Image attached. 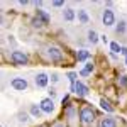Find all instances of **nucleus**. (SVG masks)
<instances>
[{
  "mask_svg": "<svg viewBox=\"0 0 127 127\" xmlns=\"http://www.w3.org/2000/svg\"><path fill=\"white\" fill-rule=\"evenodd\" d=\"M126 64H127V58H126Z\"/></svg>",
  "mask_w": 127,
  "mask_h": 127,
  "instance_id": "obj_30",
  "label": "nucleus"
},
{
  "mask_svg": "<svg viewBox=\"0 0 127 127\" xmlns=\"http://www.w3.org/2000/svg\"><path fill=\"white\" fill-rule=\"evenodd\" d=\"M100 127H117L115 117H105L100 120Z\"/></svg>",
  "mask_w": 127,
  "mask_h": 127,
  "instance_id": "obj_9",
  "label": "nucleus"
},
{
  "mask_svg": "<svg viewBox=\"0 0 127 127\" xmlns=\"http://www.w3.org/2000/svg\"><path fill=\"white\" fill-rule=\"evenodd\" d=\"M115 31L120 32V34H122V32H126V22H124V20H120V22L117 24V27H115Z\"/></svg>",
  "mask_w": 127,
  "mask_h": 127,
  "instance_id": "obj_20",
  "label": "nucleus"
},
{
  "mask_svg": "<svg viewBox=\"0 0 127 127\" xmlns=\"http://www.w3.org/2000/svg\"><path fill=\"white\" fill-rule=\"evenodd\" d=\"M63 19L68 20V22H71V20L75 19V10L73 9H64L63 10Z\"/></svg>",
  "mask_w": 127,
  "mask_h": 127,
  "instance_id": "obj_11",
  "label": "nucleus"
},
{
  "mask_svg": "<svg viewBox=\"0 0 127 127\" xmlns=\"http://www.w3.org/2000/svg\"><path fill=\"white\" fill-rule=\"evenodd\" d=\"M66 115H68V117H69V119L73 117V107H71V105H69V107H68V108H66Z\"/></svg>",
  "mask_w": 127,
  "mask_h": 127,
  "instance_id": "obj_23",
  "label": "nucleus"
},
{
  "mask_svg": "<svg viewBox=\"0 0 127 127\" xmlns=\"http://www.w3.org/2000/svg\"><path fill=\"white\" fill-rule=\"evenodd\" d=\"M49 95H51V97H54V95H56V90H54V88H51V90H49ZM49 97V98H51Z\"/></svg>",
  "mask_w": 127,
  "mask_h": 127,
  "instance_id": "obj_28",
  "label": "nucleus"
},
{
  "mask_svg": "<svg viewBox=\"0 0 127 127\" xmlns=\"http://www.w3.org/2000/svg\"><path fill=\"white\" fill-rule=\"evenodd\" d=\"M71 92H75L78 97H85V95L88 93V87H87V85H83L81 81H76V83L71 87Z\"/></svg>",
  "mask_w": 127,
  "mask_h": 127,
  "instance_id": "obj_6",
  "label": "nucleus"
},
{
  "mask_svg": "<svg viewBox=\"0 0 127 127\" xmlns=\"http://www.w3.org/2000/svg\"><path fill=\"white\" fill-rule=\"evenodd\" d=\"M68 78H69V81H71V87L76 83V75L75 73H68Z\"/></svg>",
  "mask_w": 127,
  "mask_h": 127,
  "instance_id": "obj_22",
  "label": "nucleus"
},
{
  "mask_svg": "<svg viewBox=\"0 0 127 127\" xmlns=\"http://www.w3.org/2000/svg\"><path fill=\"white\" fill-rule=\"evenodd\" d=\"M17 119H19L20 124H27V122H29V115H27L26 112H19V114H17Z\"/></svg>",
  "mask_w": 127,
  "mask_h": 127,
  "instance_id": "obj_17",
  "label": "nucleus"
},
{
  "mask_svg": "<svg viewBox=\"0 0 127 127\" xmlns=\"http://www.w3.org/2000/svg\"><path fill=\"white\" fill-rule=\"evenodd\" d=\"M32 26H34V27H42L44 24H42V22H41L37 17H34V19H32Z\"/></svg>",
  "mask_w": 127,
  "mask_h": 127,
  "instance_id": "obj_21",
  "label": "nucleus"
},
{
  "mask_svg": "<svg viewBox=\"0 0 127 127\" xmlns=\"http://www.w3.org/2000/svg\"><path fill=\"white\" fill-rule=\"evenodd\" d=\"M76 58H78V61H87L90 58V53H88L87 49H80L78 53H76Z\"/></svg>",
  "mask_w": 127,
  "mask_h": 127,
  "instance_id": "obj_12",
  "label": "nucleus"
},
{
  "mask_svg": "<svg viewBox=\"0 0 127 127\" xmlns=\"http://www.w3.org/2000/svg\"><path fill=\"white\" fill-rule=\"evenodd\" d=\"M120 83H122L124 87H127V75H126V76H122V78H120Z\"/></svg>",
  "mask_w": 127,
  "mask_h": 127,
  "instance_id": "obj_25",
  "label": "nucleus"
},
{
  "mask_svg": "<svg viewBox=\"0 0 127 127\" xmlns=\"http://www.w3.org/2000/svg\"><path fill=\"white\" fill-rule=\"evenodd\" d=\"M51 127H66V126H64L63 122H54V124H53Z\"/></svg>",
  "mask_w": 127,
  "mask_h": 127,
  "instance_id": "obj_26",
  "label": "nucleus"
},
{
  "mask_svg": "<svg viewBox=\"0 0 127 127\" xmlns=\"http://www.w3.org/2000/svg\"><path fill=\"white\" fill-rule=\"evenodd\" d=\"M46 58L53 63H58L63 59V51L58 48V46H48L46 48Z\"/></svg>",
  "mask_w": 127,
  "mask_h": 127,
  "instance_id": "obj_2",
  "label": "nucleus"
},
{
  "mask_svg": "<svg viewBox=\"0 0 127 127\" xmlns=\"http://www.w3.org/2000/svg\"><path fill=\"white\" fill-rule=\"evenodd\" d=\"M10 85H12L14 90H17V92H24V90L27 88V80H24V78H14L12 81H10Z\"/></svg>",
  "mask_w": 127,
  "mask_h": 127,
  "instance_id": "obj_5",
  "label": "nucleus"
},
{
  "mask_svg": "<svg viewBox=\"0 0 127 127\" xmlns=\"http://www.w3.org/2000/svg\"><path fill=\"white\" fill-rule=\"evenodd\" d=\"M48 81H49V76L46 73H39L37 76H36V87L37 88H44L48 87Z\"/></svg>",
  "mask_w": 127,
  "mask_h": 127,
  "instance_id": "obj_8",
  "label": "nucleus"
},
{
  "mask_svg": "<svg viewBox=\"0 0 127 127\" xmlns=\"http://www.w3.org/2000/svg\"><path fill=\"white\" fill-rule=\"evenodd\" d=\"M78 19L81 24H87L88 22V14L85 12V10H78Z\"/></svg>",
  "mask_w": 127,
  "mask_h": 127,
  "instance_id": "obj_18",
  "label": "nucleus"
},
{
  "mask_svg": "<svg viewBox=\"0 0 127 127\" xmlns=\"http://www.w3.org/2000/svg\"><path fill=\"white\" fill-rule=\"evenodd\" d=\"M41 114H42L41 105H31V115H34V117H41Z\"/></svg>",
  "mask_w": 127,
  "mask_h": 127,
  "instance_id": "obj_14",
  "label": "nucleus"
},
{
  "mask_svg": "<svg viewBox=\"0 0 127 127\" xmlns=\"http://www.w3.org/2000/svg\"><path fill=\"white\" fill-rule=\"evenodd\" d=\"M110 51H112L114 54H117V53H120V51H122V48L119 46L117 42H110Z\"/></svg>",
  "mask_w": 127,
  "mask_h": 127,
  "instance_id": "obj_19",
  "label": "nucleus"
},
{
  "mask_svg": "<svg viewBox=\"0 0 127 127\" xmlns=\"http://www.w3.org/2000/svg\"><path fill=\"white\" fill-rule=\"evenodd\" d=\"M92 71H93V63H87V66L80 71V75H81V76H88Z\"/></svg>",
  "mask_w": 127,
  "mask_h": 127,
  "instance_id": "obj_15",
  "label": "nucleus"
},
{
  "mask_svg": "<svg viewBox=\"0 0 127 127\" xmlns=\"http://www.w3.org/2000/svg\"><path fill=\"white\" fill-rule=\"evenodd\" d=\"M10 58L14 61V64H19V66H26L27 64V54H24L22 51H14L12 54H10Z\"/></svg>",
  "mask_w": 127,
  "mask_h": 127,
  "instance_id": "obj_3",
  "label": "nucleus"
},
{
  "mask_svg": "<svg viewBox=\"0 0 127 127\" xmlns=\"http://www.w3.org/2000/svg\"><path fill=\"white\" fill-rule=\"evenodd\" d=\"M53 5H54V7H61L63 2H61V0H56V2H53Z\"/></svg>",
  "mask_w": 127,
  "mask_h": 127,
  "instance_id": "obj_27",
  "label": "nucleus"
},
{
  "mask_svg": "<svg viewBox=\"0 0 127 127\" xmlns=\"http://www.w3.org/2000/svg\"><path fill=\"white\" fill-rule=\"evenodd\" d=\"M95 120V112L92 110V107H83L80 110V122L83 126H90Z\"/></svg>",
  "mask_w": 127,
  "mask_h": 127,
  "instance_id": "obj_1",
  "label": "nucleus"
},
{
  "mask_svg": "<svg viewBox=\"0 0 127 127\" xmlns=\"http://www.w3.org/2000/svg\"><path fill=\"white\" fill-rule=\"evenodd\" d=\"M102 22H103V26H107V27H110V26H114V24H115V15H114V12H112L110 9L103 10Z\"/></svg>",
  "mask_w": 127,
  "mask_h": 127,
  "instance_id": "obj_4",
  "label": "nucleus"
},
{
  "mask_svg": "<svg viewBox=\"0 0 127 127\" xmlns=\"http://www.w3.org/2000/svg\"><path fill=\"white\" fill-rule=\"evenodd\" d=\"M100 107L103 108L105 112H114V107L110 105V102H108V100H105V98H102V100H100Z\"/></svg>",
  "mask_w": 127,
  "mask_h": 127,
  "instance_id": "obj_13",
  "label": "nucleus"
},
{
  "mask_svg": "<svg viewBox=\"0 0 127 127\" xmlns=\"http://www.w3.org/2000/svg\"><path fill=\"white\" fill-rule=\"evenodd\" d=\"M122 54H126V58H127V48H122V51H120Z\"/></svg>",
  "mask_w": 127,
  "mask_h": 127,
  "instance_id": "obj_29",
  "label": "nucleus"
},
{
  "mask_svg": "<svg viewBox=\"0 0 127 127\" xmlns=\"http://www.w3.org/2000/svg\"><path fill=\"white\" fill-rule=\"evenodd\" d=\"M41 108H42V112L44 114H51L53 110H54V102H53V98H44V100H41Z\"/></svg>",
  "mask_w": 127,
  "mask_h": 127,
  "instance_id": "obj_7",
  "label": "nucleus"
},
{
  "mask_svg": "<svg viewBox=\"0 0 127 127\" xmlns=\"http://www.w3.org/2000/svg\"><path fill=\"white\" fill-rule=\"evenodd\" d=\"M36 17H37V19H39L42 24H48V22H49V15L44 12V10H41V9L36 10Z\"/></svg>",
  "mask_w": 127,
  "mask_h": 127,
  "instance_id": "obj_10",
  "label": "nucleus"
},
{
  "mask_svg": "<svg viewBox=\"0 0 127 127\" xmlns=\"http://www.w3.org/2000/svg\"><path fill=\"white\" fill-rule=\"evenodd\" d=\"M88 41L92 42V44H95V42H98V34L95 32V31H88Z\"/></svg>",
  "mask_w": 127,
  "mask_h": 127,
  "instance_id": "obj_16",
  "label": "nucleus"
},
{
  "mask_svg": "<svg viewBox=\"0 0 127 127\" xmlns=\"http://www.w3.org/2000/svg\"><path fill=\"white\" fill-rule=\"evenodd\" d=\"M58 75H56V73H53V75H51V81H53V83H56V81H58Z\"/></svg>",
  "mask_w": 127,
  "mask_h": 127,
  "instance_id": "obj_24",
  "label": "nucleus"
}]
</instances>
